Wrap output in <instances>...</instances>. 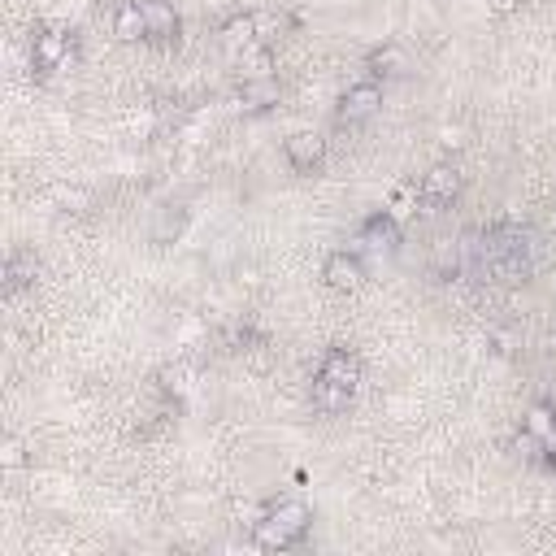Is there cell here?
Returning a JSON list of instances; mask_svg holds the SVG:
<instances>
[{"label":"cell","instance_id":"obj_1","mask_svg":"<svg viewBox=\"0 0 556 556\" xmlns=\"http://www.w3.org/2000/svg\"><path fill=\"white\" fill-rule=\"evenodd\" d=\"M357 383H361V361L352 357L348 348L326 352L322 370H318V378H313V404H318L322 413H344Z\"/></svg>","mask_w":556,"mask_h":556},{"label":"cell","instance_id":"obj_2","mask_svg":"<svg viewBox=\"0 0 556 556\" xmlns=\"http://www.w3.org/2000/svg\"><path fill=\"white\" fill-rule=\"evenodd\" d=\"M478 261H483V270L496 274V278H522L526 274V239H522V231H513V226H496V231H487L483 244H478Z\"/></svg>","mask_w":556,"mask_h":556},{"label":"cell","instance_id":"obj_3","mask_svg":"<svg viewBox=\"0 0 556 556\" xmlns=\"http://www.w3.org/2000/svg\"><path fill=\"white\" fill-rule=\"evenodd\" d=\"M309 530V509L300 500H278L265 509L257 522V543L261 548H292V543Z\"/></svg>","mask_w":556,"mask_h":556},{"label":"cell","instance_id":"obj_4","mask_svg":"<svg viewBox=\"0 0 556 556\" xmlns=\"http://www.w3.org/2000/svg\"><path fill=\"white\" fill-rule=\"evenodd\" d=\"M457 192H461V174L452 170V166H435L422 179V187H417V200H422L426 209H444V205L457 200Z\"/></svg>","mask_w":556,"mask_h":556},{"label":"cell","instance_id":"obj_5","mask_svg":"<svg viewBox=\"0 0 556 556\" xmlns=\"http://www.w3.org/2000/svg\"><path fill=\"white\" fill-rule=\"evenodd\" d=\"M144 22H148L144 40H153L161 48L179 40V14H174V5H166V0H144Z\"/></svg>","mask_w":556,"mask_h":556},{"label":"cell","instance_id":"obj_6","mask_svg":"<svg viewBox=\"0 0 556 556\" xmlns=\"http://www.w3.org/2000/svg\"><path fill=\"white\" fill-rule=\"evenodd\" d=\"M378 105H383L378 83H357V87L344 92V100H339V122H365Z\"/></svg>","mask_w":556,"mask_h":556},{"label":"cell","instance_id":"obj_7","mask_svg":"<svg viewBox=\"0 0 556 556\" xmlns=\"http://www.w3.org/2000/svg\"><path fill=\"white\" fill-rule=\"evenodd\" d=\"M70 48H74V40L66 31H40L35 35V48H31V57H35V70H61V61L70 57Z\"/></svg>","mask_w":556,"mask_h":556},{"label":"cell","instance_id":"obj_8","mask_svg":"<svg viewBox=\"0 0 556 556\" xmlns=\"http://www.w3.org/2000/svg\"><path fill=\"white\" fill-rule=\"evenodd\" d=\"M322 157H326V139L322 135H313V131H300L287 139V161L300 170V174H309V170H318L322 166Z\"/></svg>","mask_w":556,"mask_h":556},{"label":"cell","instance_id":"obj_9","mask_svg":"<svg viewBox=\"0 0 556 556\" xmlns=\"http://www.w3.org/2000/svg\"><path fill=\"white\" fill-rule=\"evenodd\" d=\"M113 35H118V40H144L148 35L144 0H122L118 14H113Z\"/></svg>","mask_w":556,"mask_h":556},{"label":"cell","instance_id":"obj_10","mask_svg":"<svg viewBox=\"0 0 556 556\" xmlns=\"http://www.w3.org/2000/svg\"><path fill=\"white\" fill-rule=\"evenodd\" d=\"M326 283H331L335 292H357L361 287V261L348 257V252H335V257L326 261Z\"/></svg>","mask_w":556,"mask_h":556},{"label":"cell","instance_id":"obj_11","mask_svg":"<svg viewBox=\"0 0 556 556\" xmlns=\"http://www.w3.org/2000/svg\"><path fill=\"white\" fill-rule=\"evenodd\" d=\"M361 244L370 248V252H391V248L400 244V231H396V222H391L387 213H374V218L361 226Z\"/></svg>","mask_w":556,"mask_h":556},{"label":"cell","instance_id":"obj_12","mask_svg":"<svg viewBox=\"0 0 556 556\" xmlns=\"http://www.w3.org/2000/svg\"><path fill=\"white\" fill-rule=\"evenodd\" d=\"M222 44L231 48V53H239V48L248 53L252 44H261V40H257V14H244V18H231V22H226V27H222Z\"/></svg>","mask_w":556,"mask_h":556},{"label":"cell","instance_id":"obj_13","mask_svg":"<svg viewBox=\"0 0 556 556\" xmlns=\"http://www.w3.org/2000/svg\"><path fill=\"white\" fill-rule=\"evenodd\" d=\"M552 417H556L552 404H539V409H530V417H526V431H530V439H543V435H548Z\"/></svg>","mask_w":556,"mask_h":556},{"label":"cell","instance_id":"obj_14","mask_svg":"<svg viewBox=\"0 0 556 556\" xmlns=\"http://www.w3.org/2000/svg\"><path fill=\"white\" fill-rule=\"evenodd\" d=\"M539 448H543V452H548V461L556 465V417H552V426H548V435H543V439H539Z\"/></svg>","mask_w":556,"mask_h":556},{"label":"cell","instance_id":"obj_15","mask_svg":"<svg viewBox=\"0 0 556 556\" xmlns=\"http://www.w3.org/2000/svg\"><path fill=\"white\" fill-rule=\"evenodd\" d=\"M487 5L496 9V14H513V9H517V0H487Z\"/></svg>","mask_w":556,"mask_h":556}]
</instances>
